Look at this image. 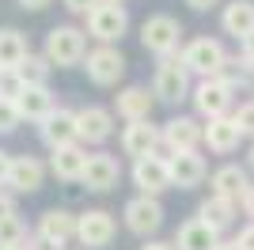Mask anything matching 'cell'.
Masks as SVG:
<instances>
[{"label":"cell","instance_id":"cell-1","mask_svg":"<svg viewBox=\"0 0 254 250\" xmlns=\"http://www.w3.org/2000/svg\"><path fill=\"white\" fill-rule=\"evenodd\" d=\"M179 57H182V64H186L193 76H201V80H216V76H224V72H228V64H232L228 50H224L216 38L186 42V50H182Z\"/></svg>","mask_w":254,"mask_h":250},{"label":"cell","instance_id":"cell-2","mask_svg":"<svg viewBox=\"0 0 254 250\" xmlns=\"http://www.w3.org/2000/svg\"><path fill=\"white\" fill-rule=\"evenodd\" d=\"M46 57L57 68H72V64L87 61V34L72 23H61L46 34Z\"/></svg>","mask_w":254,"mask_h":250},{"label":"cell","instance_id":"cell-3","mask_svg":"<svg viewBox=\"0 0 254 250\" xmlns=\"http://www.w3.org/2000/svg\"><path fill=\"white\" fill-rule=\"evenodd\" d=\"M179 42H182V23L175 15H148L140 23V46L148 53L163 57H179Z\"/></svg>","mask_w":254,"mask_h":250},{"label":"cell","instance_id":"cell-4","mask_svg":"<svg viewBox=\"0 0 254 250\" xmlns=\"http://www.w3.org/2000/svg\"><path fill=\"white\" fill-rule=\"evenodd\" d=\"M190 76L193 72L182 64V57H163V61L156 64L152 91H156V99H163V103H179V99L190 95Z\"/></svg>","mask_w":254,"mask_h":250},{"label":"cell","instance_id":"cell-5","mask_svg":"<svg viewBox=\"0 0 254 250\" xmlns=\"http://www.w3.org/2000/svg\"><path fill=\"white\" fill-rule=\"evenodd\" d=\"M190 99H193V106H197V114H201L205 122H212V118H228L235 91L224 76H216V80H197Z\"/></svg>","mask_w":254,"mask_h":250},{"label":"cell","instance_id":"cell-6","mask_svg":"<svg viewBox=\"0 0 254 250\" xmlns=\"http://www.w3.org/2000/svg\"><path fill=\"white\" fill-rule=\"evenodd\" d=\"M76 231H80V216H72L68 208H46L42 220H38V239L50 250L68 247L76 239Z\"/></svg>","mask_w":254,"mask_h":250},{"label":"cell","instance_id":"cell-7","mask_svg":"<svg viewBox=\"0 0 254 250\" xmlns=\"http://www.w3.org/2000/svg\"><path fill=\"white\" fill-rule=\"evenodd\" d=\"M87 80L99 83V87H110V83H118L122 76H126V57H122V50L118 46H99V50L87 53Z\"/></svg>","mask_w":254,"mask_h":250},{"label":"cell","instance_id":"cell-8","mask_svg":"<svg viewBox=\"0 0 254 250\" xmlns=\"http://www.w3.org/2000/svg\"><path fill=\"white\" fill-rule=\"evenodd\" d=\"M159 224H163V205L159 197H148V193H137L133 201H126V228L133 235H156Z\"/></svg>","mask_w":254,"mask_h":250},{"label":"cell","instance_id":"cell-9","mask_svg":"<svg viewBox=\"0 0 254 250\" xmlns=\"http://www.w3.org/2000/svg\"><path fill=\"white\" fill-rule=\"evenodd\" d=\"M133 186L148 197H159L163 189L171 186V167H167V156H144L133 163Z\"/></svg>","mask_w":254,"mask_h":250},{"label":"cell","instance_id":"cell-10","mask_svg":"<svg viewBox=\"0 0 254 250\" xmlns=\"http://www.w3.org/2000/svg\"><path fill=\"white\" fill-rule=\"evenodd\" d=\"M126 27H129V15H126L122 4H99V8L87 15V31H91V38L103 42V46L118 42L126 34Z\"/></svg>","mask_w":254,"mask_h":250},{"label":"cell","instance_id":"cell-11","mask_svg":"<svg viewBox=\"0 0 254 250\" xmlns=\"http://www.w3.org/2000/svg\"><path fill=\"white\" fill-rule=\"evenodd\" d=\"M38 133H42V144H50V152L64 144H80V125H76V110H64L57 106L42 125H38Z\"/></svg>","mask_w":254,"mask_h":250},{"label":"cell","instance_id":"cell-12","mask_svg":"<svg viewBox=\"0 0 254 250\" xmlns=\"http://www.w3.org/2000/svg\"><path fill=\"white\" fill-rule=\"evenodd\" d=\"M159 144H163V129H156L152 122H129L122 129V152L133 156V163L144 156H156Z\"/></svg>","mask_w":254,"mask_h":250},{"label":"cell","instance_id":"cell-13","mask_svg":"<svg viewBox=\"0 0 254 250\" xmlns=\"http://www.w3.org/2000/svg\"><path fill=\"white\" fill-rule=\"evenodd\" d=\"M205 140V125H197L193 118H171L163 125V144H167L171 156L179 152H197V144Z\"/></svg>","mask_w":254,"mask_h":250},{"label":"cell","instance_id":"cell-14","mask_svg":"<svg viewBox=\"0 0 254 250\" xmlns=\"http://www.w3.org/2000/svg\"><path fill=\"white\" fill-rule=\"evenodd\" d=\"M118 178H122V163H118L110 152H95V156L87 159V171H84V182L91 193H106V189L118 186Z\"/></svg>","mask_w":254,"mask_h":250},{"label":"cell","instance_id":"cell-15","mask_svg":"<svg viewBox=\"0 0 254 250\" xmlns=\"http://www.w3.org/2000/svg\"><path fill=\"white\" fill-rule=\"evenodd\" d=\"M114 216L106 212V208H87L80 212V231H76V239L84 243V247H106V243L114 239Z\"/></svg>","mask_w":254,"mask_h":250},{"label":"cell","instance_id":"cell-16","mask_svg":"<svg viewBox=\"0 0 254 250\" xmlns=\"http://www.w3.org/2000/svg\"><path fill=\"white\" fill-rule=\"evenodd\" d=\"M209 186H212V197H224V201H232V205L239 201V205H243L247 189H251V178H247V171H243V167L224 163L220 171H212Z\"/></svg>","mask_w":254,"mask_h":250},{"label":"cell","instance_id":"cell-17","mask_svg":"<svg viewBox=\"0 0 254 250\" xmlns=\"http://www.w3.org/2000/svg\"><path fill=\"white\" fill-rule=\"evenodd\" d=\"M76 125H80V144H103L114 133V114L106 106H84L76 110Z\"/></svg>","mask_w":254,"mask_h":250},{"label":"cell","instance_id":"cell-18","mask_svg":"<svg viewBox=\"0 0 254 250\" xmlns=\"http://www.w3.org/2000/svg\"><path fill=\"white\" fill-rule=\"evenodd\" d=\"M167 167H171V186L179 189H193L201 186L205 175H209V167L197 152H179V156H167Z\"/></svg>","mask_w":254,"mask_h":250},{"label":"cell","instance_id":"cell-19","mask_svg":"<svg viewBox=\"0 0 254 250\" xmlns=\"http://www.w3.org/2000/svg\"><path fill=\"white\" fill-rule=\"evenodd\" d=\"M87 148L84 144H64V148H57V152H50V171L61 182H80L84 178V171H87Z\"/></svg>","mask_w":254,"mask_h":250},{"label":"cell","instance_id":"cell-20","mask_svg":"<svg viewBox=\"0 0 254 250\" xmlns=\"http://www.w3.org/2000/svg\"><path fill=\"white\" fill-rule=\"evenodd\" d=\"M243 136L247 133L239 129V122H235L232 114H228V118H212V122L205 125V144H209V152H220V156L235 152Z\"/></svg>","mask_w":254,"mask_h":250},{"label":"cell","instance_id":"cell-21","mask_svg":"<svg viewBox=\"0 0 254 250\" xmlns=\"http://www.w3.org/2000/svg\"><path fill=\"white\" fill-rule=\"evenodd\" d=\"M46 178V163L34 156H15L11 159V175H8V186L11 193H34V189L42 186Z\"/></svg>","mask_w":254,"mask_h":250},{"label":"cell","instance_id":"cell-22","mask_svg":"<svg viewBox=\"0 0 254 250\" xmlns=\"http://www.w3.org/2000/svg\"><path fill=\"white\" fill-rule=\"evenodd\" d=\"M220 231H212L205 220H186L179 228V235H175V250H216L220 247Z\"/></svg>","mask_w":254,"mask_h":250},{"label":"cell","instance_id":"cell-23","mask_svg":"<svg viewBox=\"0 0 254 250\" xmlns=\"http://www.w3.org/2000/svg\"><path fill=\"white\" fill-rule=\"evenodd\" d=\"M118 114L126 118V122H148L152 118V106H156V91L148 87H126V91H118Z\"/></svg>","mask_w":254,"mask_h":250},{"label":"cell","instance_id":"cell-24","mask_svg":"<svg viewBox=\"0 0 254 250\" xmlns=\"http://www.w3.org/2000/svg\"><path fill=\"white\" fill-rule=\"evenodd\" d=\"M220 27H224V34L247 42L254 34V0H232V4H224Z\"/></svg>","mask_w":254,"mask_h":250},{"label":"cell","instance_id":"cell-25","mask_svg":"<svg viewBox=\"0 0 254 250\" xmlns=\"http://www.w3.org/2000/svg\"><path fill=\"white\" fill-rule=\"evenodd\" d=\"M15 106H19V114L27 118V122H46V118L57 110L50 87H23V95L15 99Z\"/></svg>","mask_w":254,"mask_h":250},{"label":"cell","instance_id":"cell-26","mask_svg":"<svg viewBox=\"0 0 254 250\" xmlns=\"http://www.w3.org/2000/svg\"><path fill=\"white\" fill-rule=\"evenodd\" d=\"M27 38L15 27H0V68H19L27 61Z\"/></svg>","mask_w":254,"mask_h":250},{"label":"cell","instance_id":"cell-27","mask_svg":"<svg viewBox=\"0 0 254 250\" xmlns=\"http://www.w3.org/2000/svg\"><path fill=\"white\" fill-rule=\"evenodd\" d=\"M197 220H205L212 231H224V228H232V220H235V205L209 193V197L201 201V208H197Z\"/></svg>","mask_w":254,"mask_h":250},{"label":"cell","instance_id":"cell-28","mask_svg":"<svg viewBox=\"0 0 254 250\" xmlns=\"http://www.w3.org/2000/svg\"><path fill=\"white\" fill-rule=\"evenodd\" d=\"M50 68H53V64H50V57H46V53H27V61H23L15 72H19V80L27 83V87H46Z\"/></svg>","mask_w":254,"mask_h":250},{"label":"cell","instance_id":"cell-29","mask_svg":"<svg viewBox=\"0 0 254 250\" xmlns=\"http://www.w3.org/2000/svg\"><path fill=\"white\" fill-rule=\"evenodd\" d=\"M23 239H27V228L19 216L0 220V247H23Z\"/></svg>","mask_w":254,"mask_h":250},{"label":"cell","instance_id":"cell-30","mask_svg":"<svg viewBox=\"0 0 254 250\" xmlns=\"http://www.w3.org/2000/svg\"><path fill=\"white\" fill-rule=\"evenodd\" d=\"M23 87H27V83L19 80L15 68H0V99H19Z\"/></svg>","mask_w":254,"mask_h":250},{"label":"cell","instance_id":"cell-31","mask_svg":"<svg viewBox=\"0 0 254 250\" xmlns=\"http://www.w3.org/2000/svg\"><path fill=\"white\" fill-rule=\"evenodd\" d=\"M19 122H23V114L15 106V99H0V133H11Z\"/></svg>","mask_w":254,"mask_h":250},{"label":"cell","instance_id":"cell-32","mask_svg":"<svg viewBox=\"0 0 254 250\" xmlns=\"http://www.w3.org/2000/svg\"><path fill=\"white\" fill-rule=\"evenodd\" d=\"M232 118L239 122V129H243L247 136H254V99H251V103H243V106H239V110H235Z\"/></svg>","mask_w":254,"mask_h":250},{"label":"cell","instance_id":"cell-33","mask_svg":"<svg viewBox=\"0 0 254 250\" xmlns=\"http://www.w3.org/2000/svg\"><path fill=\"white\" fill-rule=\"evenodd\" d=\"M61 4L72 11V15H91V11H95L103 0H61Z\"/></svg>","mask_w":254,"mask_h":250},{"label":"cell","instance_id":"cell-34","mask_svg":"<svg viewBox=\"0 0 254 250\" xmlns=\"http://www.w3.org/2000/svg\"><path fill=\"white\" fill-rule=\"evenodd\" d=\"M8 216H19V212H15V197H11V193H0V220H8Z\"/></svg>","mask_w":254,"mask_h":250},{"label":"cell","instance_id":"cell-35","mask_svg":"<svg viewBox=\"0 0 254 250\" xmlns=\"http://www.w3.org/2000/svg\"><path fill=\"white\" fill-rule=\"evenodd\" d=\"M11 159H15V156H8V152L0 148V186H8V175H11Z\"/></svg>","mask_w":254,"mask_h":250},{"label":"cell","instance_id":"cell-36","mask_svg":"<svg viewBox=\"0 0 254 250\" xmlns=\"http://www.w3.org/2000/svg\"><path fill=\"white\" fill-rule=\"evenodd\" d=\"M235 243H239L243 250H254V224H247V228L235 235Z\"/></svg>","mask_w":254,"mask_h":250},{"label":"cell","instance_id":"cell-37","mask_svg":"<svg viewBox=\"0 0 254 250\" xmlns=\"http://www.w3.org/2000/svg\"><path fill=\"white\" fill-rule=\"evenodd\" d=\"M186 4H190L193 11H209V8H216L220 0H186Z\"/></svg>","mask_w":254,"mask_h":250},{"label":"cell","instance_id":"cell-38","mask_svg":"<svg viewBox=\"0 0 254 250\" xmlns=\"http://www.w3.org/2000/svg\"><path fill=\"white\" fill-rule=\"evenodd\" d=\"M15 4H19V8H27V11H42L50 0H15Z\"/></svg>","mask_w":254,"mask_h":250},{"label":"cell","instance_id":"cell-39","mask_svg":"<svg viewBox=\"0 0 254 250\" xmlns=\"http://www.w3.org/2000/svg\"><path fill=\"white\" fill-rule=\"evenodd\" d=\"M243 212L251 216V224H254V186L247 189V197H243Z\"/></svg>","mask_w":254,"mask_h":250},{"label":"cell","instance_id":"cell-40","mask_svg":"<svg viewBox=\"0 0 254 250\" xmlns=\"http://www.w3.org/2000/svg\"><path fill=\"white\" fill-rule=\"evenodd\" d=\"M140 250H175V243H159V239H152V243H144Z\"/></svg>","mask_w":254,"mask_h":250},{"label":"cell","instance_id":"cell-41","mask_svg":"<svg viewBox=\"0 0 254 250\" xmlns=\"http://www.w3.org/2000/svg\"><path fill=\"white\" fill-rule=\"evenodd\" d=\"M243 57H247V61H254V34L243 42Z\"/></svg>","mask_w":254,"mask_h":250},{"label":"cell","instance_id":"cell-42","mask_svg":"<svg viewBox=\"0 0 254 250\" xmlns=\"http://www.w3.org/2000/svg\"><path fill=\"white\" fill-rule=\"evenodd\" d=\"M216 250H243V247H239V243L232 239V243H220V247H216Z\"/></svg>","mask_w":254,"mask_h":250},{"label":"cell","instance_id":"cell-43","mask_svg":"<svg viewBox=\"0 0 254 250\" xmlns=\"http://www.w3.org/2000/svg\"><path fill=\"white\" fill-rule=\"evenodd\" d=\"M103 4H122V0H103Z\"/></svg>","mask_w":254,"mask_h":250},{"label":"cell","instance_id":"cell-44","mask_svg":"<svg viewBox=\"0 0 254 250\" xmlns=\"http://www.w3.org/2000/svg\"><path fill=\"white\" fill-rule=\"evenodd\" d=\"M0 250H19V247H0Z\"/></svg>","mask_w":254,"mask_h":250},{"label":"cell","instance_id":"cell-45","mask_svg":"<svg viewBox=\"0 0 254 250\" xmlns=\"http://www.w3.org/2000/svg\"><path fill=\"white\" fill-rule=\"evenodd\" d=\"M251 167H254V148H251Z\"/></svg>","mask_w":254,"mask_h":250}]
</instances>
